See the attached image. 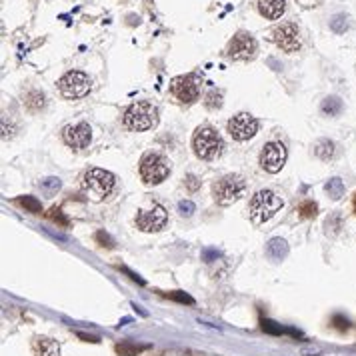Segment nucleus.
Wrapping results in <instances>:
<instances>
[{
	"instance_id": "f257e3e1",
	"label": "nucleus",
	"mask_w": 356,
	"mask_h": 356,
	"mask_svg": "<svg viewBox=\"0 0 356 356\" xmlns=\"http://www.w3.org/2000/svg\"><path fill=\"white\" fill-rule=\"evenodd\" d=\"M82 192L88 200L92 202H102L104 198H108L116 186V178L112 172L102 170V168H88L82 174Z\"/></svg>"
},
{
	"instance_id": "f03ea898",
	"label": "nucleus",
	"mask_w": 356,
	"mask_h": 356,
	"mask_svg": "<svg viewBox=\"0 0 356 356\" xmlns=\"http://www.w3.org/2000/svg\"><path fill=\"white\" fill-rule=\"evenodd\" d=\"M122 122L132 132L150 130L158 124V108L148 100H140V102H134L124 110Z\"/></svg>"
},
{
	"instance_id": "7ed1b4c3",
	"label": "nucleus",
	"mask_w": 356,
	"mask_h": 356,
	"mask_svg": "<svg viewBox=\"0 0 356 356\" xmlns=\"http://www.w3.org/2000/svg\"><path fill=\"white\" fill-rule=\"evenodd\" d=\"M194 154L202 160H216L224 152V140L212 126H202L194 132L192 138Z\"/></svg>"
},
{
	"instance_id": "20e7f679",
	"label": "nucleus",
	"mask_w": 356,
	"mask_h": 356,
	"mask_svg": "<svg viewBox=\"0 0 356 356\" xmlns=\"http://www.w3.org/2000/svg\"><path fill=\"white\" fill-rule=\"evenodd\" d=\"M284 206V200L274 194L272 190H258L250 200V220L254 224H264L268 222L280 208Z\"/></svg>"
},
{
	"instance_id": "39448f33",
	"label": "nucleus",
	"mask_w": 356,
	"mask_h": 356,
	"mask_svg": "<svg viewBox=\"0 0 356 356\" xmlns=\"http://www.w3.org/2000/svg\"><path fill=\"white\" fill-rule=\"evenodd\" d=\"M246 190V180L240 174H226L220 180L214 182L212 186V196L216 200V204L220 206H230L236 200H240V196Z\"/></svg>"
},
{
	"instance_id": "423d86ee",
	"label": "nucleus",
	"mask_w": 356,
	"mask_h": 356,
	"mask_svg": "<svg viewBox=\"0 0 356 356\" xmlns=\"http://www.w3.org/2000/svg\"><path fill=\"white\" fill-rule=\"evenodd\" d=\"M200 88H202V76L196 74V72L176 76L170 82V92L180 104L196 102L198 96H200Z\"/></svg>"
},
{
	"instance_id": "0eeeda50",
	"label": "nucleus",
	"mask_w": 356,
	"mask_h": 356,
	"mask_svg": "<svg viewBox=\"0 0 356 356\" xmlns=\"http://www.w3.org/2000/svg\"><path fill=\"white\" fill-rule=\"evenodd\" d=\"M170 174V164L162 154L148 152L140 160V176L146 184H160Z\"/></svg>"
},
{
	"instance_id": "6e6552de",
	"label": "nucleus",
	"mask_w": 356,
	"mask_h": 356,
	"mask_svg": "<svg viewBox=\"0 0 356 356\" xmlns=\"http://www.w3.org/2000/svg\"><path fill=\"white\" fill-rule=\"evenodd\" d=\"M92 80L80 70H70L58 80V90L64 98H82L90 92Z\"/></svg>"
},
{
	"instance_id": "1a4fd4ad",
	"label": "nucleus",
	"mask_w": 356,
	"mask_h": 356,
	"mask_svg": "<svg viewBox=\"0 0 356 356\" xmlns=\"http://www.w3.org/2000/svg\"><path fill=\"white\" fill-rule=\"evenodd\" d=\"M256 50H258L256 40H254L248 32L240 30L232 36V40L226 48V56L232 60H252L256 56Z\"/></svg>"
},
{
	"instance_id": "9d476101",
	"label": "nucleus",
	"mask_w": 356,
	"mask_h": 356,
	"mask_svg": "<svg viewBox=\"0 0 356 356\" xmlns=\"http://www.w3.org/2000/svg\"><path fill=\"white\" fill-rule=\"evenodd\" d=\"M270 38H272V42H274L278 48H282L284 52H288V54L298 52L300 44H302V42H300V30H298V26H296L294 22H284V24L276 26V28L272 30Z\"/></svg>"
},
{
	"instance_id": "9b49d317",
	"label": "nucleus",
	"mask_w": 356,
	"mask_h": 356,
	"mask_svg": "<svg viewBox=\"0 0 356 356\" xmlns=\"http://www.w3.org/2000/svg\"><path fill=\"white\" fill-rule=\"evenodd\" d=\"M228 132L238 142L250 140L254 134L258 132V120L254 118L252 114H248V112H240V114H236V116H232L228 120Z\"/></svg>"
},
{
	"instance_id": "f8f14e48",
	"label": "nucleus",
	"mask_w": 356,
	"mask_h": 356,
	"mask_svg": "<svg viewBox=\"0 0 356 356\" xmlns=\"http://www.w3.org/2000/svg\"><path fill=\"white\" fill-rule=\"evenodd\" d=\"M286 162V148L282 142H268L262 152H260V166L270 172V174H276L282 170Z\"/></svg>"
},
{
	"instance_id": "ddd939ff",
	"label": "nucleus",
	"mask_w": 356,
	"mask_h": 356,
	"mask_svg": "<svg viewBox=\"0 0 356 356\" xmlns=\"http://www.w3.org/2000/svg\"><path fill=\"white\" fill-rule=\"evenodd\" d=\"M166 224V210L160 204H154L148 210H140L136 216V226L142 232H158Z\"/></svg>"
},
{
	"instance_id": "4468645a",
	"label": "nucleus",
	"mask_w": 356,
	"mask_h": 356,
	"mask_svg": "<svg viewBox=\"0 0 356 356\" xmlns=\"http://www.w3.org/2000/svg\"><path fill=\"white\" fill-rule=\"evenodd\" d=\"M62 140L66 146L70 148H76V150H82L90 144L92 140V130L86 122H78V124H70L62 130Z\"/></svg>"
},
{
	"instance_id": "2eb2a0df",
	"label": "nucleus",
	"mask_w": 356,
	"mask_h": 356,
	"mask_svg": "<svg viewBox=\"0 0 356 356\" xmlns=\"http://www.w3.org/2000/svg\"><path fill=\"white\" fill-rule=\"evenodd\" d=\"M32 354L34 356H60V344L48 336H34Z\"/></svg>"
},
{
	"instance_id": "dca6fc26",
	"label": "nucleus",
	"mask_w": 356,
	"mask_h": 356,
	"mask_svg": "<svg viewBox=\"0 0 356 356\" xmlns=\"http://www.w3.org/2000/svg\"><path fill=\"white\" fill-rule=\"evenodd\" d=\"M256 8L260 16L268 20H278L286 12V0H256Z\"/></svg>"
},
{
	"instance_id": "f3484780",
	"label": "nucleus",
	"mask_w": 356,
	"mask_h": 356,
	"mask_svg": "<svg viewBox=\"0 0 356 356\" xmlns=\"http://www.w3.org/2000/svg\"><path fill=\"white\" fill-rule=\"evenodd\" d=\"M266 254L268 258L272 260H282L286 254H288V244L284 238H272L268 244H266Z\"/></svg>"
},
{
	"instance_id": "a211bd4d",
	"label": "nucleus",
	"mask_w": 356,
	"mask_h": 356,
	"mask_svg": "<svg viewBox=\"0 0 356 356\" xmlns=\"http://www.w3.org/2000/svg\"><path fill=\"white\" fill-rule=\"evenodd\" d=\"M314 154L320 158V160H332L334 158V154H336V144L332 142V140H326V138H322V140H318L316 142V146H314Z\"/></svg>"
},
{
	"instance_id": "6ab92c4d",
	"label": "nucleus",
	"mask_w": 356,
	"mask_h": 356,
	"mask_svg": "<svg viewBox=\"0 0 356 356\" xmlns=\"http://www.w3.org/2000/svg\"><path fill=\"white\" fill-rule=\"evenodd\" d=\"M24 104H26L32 112H38V110H42L44 104H46V96H44V92H40V90H30V92L24 96Z\"/></svg>"
},
{
	"instance_id": "aec40b11",
	"label": "nucleus",
	"mask_w": 356,
	"mask_h": 356,
	"mask_svg": "<svg viewBox=\"0 0 356 356\" xmlns=\"http://www.w3.org/2000/svg\"><path fill=\"white\" fill-rule=\"evenodd\" d=\"M324 190L326 194L332 198V200H340L344 196V182L340 178H330L326 184H324Z\"/></svg>"
},
{
	"instance_id": "412c9836",
	"label": "nucleus",
	"mask_w": 356,
	"mask_h": 356,
	"mask_svg": "<svg viewBox=\"0 0 356 356\" xmlns=\"http://www.w3.org/2000/svg\"><path fill=\"white\" fill-rule=\"evenodd\" d=\"M16 202H18L20 206H24L28 212H32V214H40V212H42V204H40V200H38V198H34V196H28V194H26V196H20Z\"/></svg>"
},
{
	"instance_id": "4be33fe9",
	"label": "nucleus",
	"mask_w": 356,
	"mask_h": 356,
	"mask_svg": "<svg viewBox=\"0 0 356 356\" xmlns=\"http://www.w3.org/2000/svg\"><path fill=\"white\" fill-rule=\"evenodd\" d=\"M340 110H342V102L336 96H330L322 102V112L328 116H336V114H340Z\"/></svg>"
},
{
	"instance_id": "5701e85b",
	"label": "nucleus",
	"mask_w": 356,
	"mask_h": 356,
	"mask_svg": "<svg viewBox=\"0 0 356 356\" xmlns=\"http://www.w3.org/2000/svg\"><path fill=\"white\" fill-rule=\"evenodd\" d=\"M298 212H300L302 218H314L316 212H318V206H316V202H312V200H304V202H300Z\"/></svg>"
},
{
	"instance_id": "b1692460",
	"label": "nucleus",
	"mask_w": 356,
	"mask_h": 356,
	"mask_svg": "<svg viewBox=\"0 0 356 356\" xmlns=\"http://www.w3.org/2000/svg\"><path fill=\"white\" fill-rule=\"evenodd\" d=\"M206 108H210V110H214V108H220L222 106V92L220 90H216V88H212L210 92H208V96H206Z\"/></svg>"
},
{
	"instance_id": "393cba45",
	"label": "nucleus",
	"mask_w": 356,
	"mask_h": 356,
	"mask_svg": "<svg viewBox=\"0 0 356 356\" xmlns=\"http://www.w3.org/2000/svg\"><path fill=\"white\" fill-rule=\"evenodd\" d=\"M140 350H144V346H136V344H130V342H122V344L116 346L118 356H136Z\"/></svg>"
},
{
	"instance_id": "a878e982",
	"label": "nucleus",
	"mask_w": 356,
	"mask_h": 356,
	"mask_svg": "<svg viewBox=\"0 0 356 356\" xmlns=\"http://www.w3.org/2000/svg\"><path fill=\"white\" fill-rule=\"evenodd\" d=\"M48 218L52 220V222H56V224H60V226H64V228L70 224V222H68V218L64 216V212H62L60 208H56V206H54V208H50V212H48Z\"/></svg>"
},
{
	"instance_id": "bb28decb",
	"label": "nucleus",
	"mask_w": 356,
	"mask_h": 356,
	"mask_svg": "<svg viewBox=\"0 0 356 356\" xmlns=\"http://www.w3.org/2000/svg\"><path fill=\"white\" fill-rule=\"evenodd\" d=\"M348 18L344 16V14H336L334 18H332V22H330V26H332V30L334 32H344L346 28H348V22H346Z\"/></svg>"
},
{
	"instance_id": "cd10ccee",
	"label": "nucleus",
	"mask_w": 356,
	"mask_h": 356,
	"mask_svg": "<svg viewBox=\"0 0 356 356\" xmlns=\"http://www.w3.org/2000/svg\"><path fill=\"white\" fill-rule=\"evenodd\" d=\"M94 238H96V242L100 244V246H106V248H114V240L104 232V230H98L96 234H94Z\"/></svg>"
},
{
	"instance_id": "c85d7f7f",
	"label": "nucleus",
	"mask_w": 356,
	"mask_h": 356,
	"mask_svg": "<svg viewBox=\"0 0 356 356\" xmlns=\"http://www.w3.org/2000/svg\"><path fill=\"white\" fill-rule=\"evenodd\" d=\"M318 354H322V348L316 344H304L300 348V356H318Z\"/></svg>"
},
{
	"instance_id": "c756f323",
	"label": "nucleus",
	"mask_w": 356,
	"mask_h": 356,
	"mask_svg": "<svg viewBox=\"0 0 356 356\" xmlns=\"http://www.w3.org/2000/svg\"><path fill=\"white\" fill-rule=\"evenodd\" d=\"M42 188L48 194H52V192H56L60 188V180L58 178H46V180H42Z\"/></svg>"
},
{
	"instance_id": "7c9ffc66",
	"label": "nucleus",
	"mask_w": 356,
	"mask_h": 356,
	"mask_svg": "<svg viewBox=\"0 0 356 356\" xmlns=\"http://www.w3.org/2000/svg\"><path fill=\"white\" fill-rule=\"evenodd\" d=\"M178 210H180V214L182 216H192V212H194V204L190 200H182L180 204H178Z\"/></svg>"
},
{
	"instance_id": "2f4dec72",
	"label": "nucleus",
	"mask_w": 356,
	"mask_h": 356,
	"mask_svg": "<svg viewBox=\"0 0 356 356\" xmlns=\"http://www.w3.org/2000/svg\"><path fill=\"white\" fill-rule=\"evenodd\" d=\"M168 298H172V300H178V302H186V304H194V300L188 296V294H184V292H168Z\"/></svg>"
},
{
	"instance_id": "473e14b6",
	"label": "nucleus",
	"mask_w": 356,
	"mask_h": 356,
	"mask_svg": "<svg viewBox=\"0 0 356 356\" xmlns=\"http://www.w3.org/2000/svg\"><path fill=\"white\" fill-rule=\"evenodd\" d=\"M262 328H264L266 332H270V334H280V332H282V328H280L276 322H272V320H262Z\"/></svg>"
},
{
	"instance_id": "72a5a7b5",
	"label": "nucleus",
	"mask_w": 356,
	"mask_h": 356,
	"mask_svg": "<svg viewBox=\"0 0 356 356\" xmlns=\"http://www.w3.org/2000/svg\"><path fill=\"white\" fill-rule=\"evenodd\" d=\"M296 4L302 8H316L318 4H322V0H296Z\"/></svg>"
},
{
	"instance_id": "f704fd0d",
	"label": "nucleus",
	"mask_w": 356,
	"mask_h": 356,
	"mask_svg": "<svg viewBox=\"0 0 356 356\" xmlns=\"http://www.w3.org/2000/svg\"><path fill=\"white\" fill-rule=\"evenodd\" d=\"M186 186H188V188H190V190H196V188H198V186H200V182H198V180H196V176H192V174H190V176H188V178H186Z\"/></svg>"
},
{
	"instance_id": "c9c22d12",
	"label": "nucleus",
	"mask_w": 356,
	"mask_h": 356,
	"mask_svg": "<svg viewBox=\"0 0 356 356\" xmlns=\"http://www.w3.org/2000/svg\"><path fill=\"white\" fill-rule=\"evenodd\" d=\"M334 322H340V324H338V328H348V320H342L340 316H336V318H334Z\"/></svg>"
},
{
	"instance_id": "e433bc0d",
	"label": "nucleus",
	"mask_w": 356,
	"mask_h": 356,
	"mask_svg": "<svg viewBox=\"0 0 356 356\" xmlns=\"http://www.w3.org/2000/svg\"><path fill=\"white\" fill-rule=\"evenodd\" d=\"M354 208H356V196H354Z\"/></svg>"
}]
</instances>
